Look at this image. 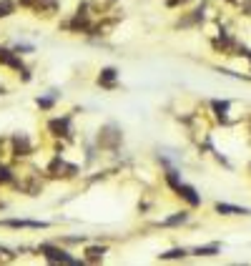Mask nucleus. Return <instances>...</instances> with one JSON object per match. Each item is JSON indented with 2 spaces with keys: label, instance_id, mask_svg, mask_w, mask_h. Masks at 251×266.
<instances>
[{
  "label": "nucleus",
  "instance_id": "f257e3e1",
  "mask_svg": "<svg viewBox=\"0 0 251 266\" xmlns=\"http://www.w3.org/2000/svg\"><path fill=\"white\" fill-rule=\"evenodd\" d=\"M166 178H168V183L178 191V196H183L186 198V201L188 204H191V206H199L201 204V198H199V193L191 188V186H188V183H183V181H178V176H176V171H168L166 173Z\"/></svg>",
  "mask_w": 251,
  "mask_h": 266
},
{
  "label": "nucleus",
  "instance_id": "f03ea898",
  "mask_svg": "<svg viewBox=\"0 0 251 266\" xmlns=\"http://www.w3.org/2000/svg\"><path fill=\"white\" fill-rule=\"evenodd\" d=\"M40 251L45 254V259L48 261H60V264H76V259L73 256H68L63 249H55V246H50V244H43L40 246Z\"/></svg>",
  "mask_w": 251,
  "mask_h": 266
},
{
  "label": "nucleus",
  "instance_id": "7ed1b4c3",
  "mask_svg": "<svg viewBox=\"0 0 251 266\" xmlns=\"http://www.w3.org/2000/svg\"><path fill=\"white\" fill-rule=\"evenodd\" d=\"M0 63H3V65H10V68H15V71H23V63H20V58H18L13 50L0 48Z\"/></svg>",
  "mask_w": 251,
  "mask_h": 266
},
{
  "label": "nucleus",
  "instance_id": "20e7f679",
  "mask_svg": "<svg viewBox=\"0 0 251 266\" xmlns=\"http://www.w3.org/2000/svg\"><path fill=\"white\" fill-rule=\"evenodd\" d=\"M216 211L219 214H226V216H249L251 211L249 209H239V206H231V204H216Z\"/></svg>",
  "mask_w": 251,
  "mask_h": 266
},
{
  "label": "nucleus",
  "instance_id": "39448f33",
  "mask_svg": "<svg viewBox=\"0 0 251 266\" xmlns=\"http://www.w3.org/2000/svg\"><path fill=\"white\" fill-rule=\"evenodd\" d=\"M5 226H15V229H43L45 224H38V221H23V219H10V221H3Z\"/></svg>",
  "mask_w": 251,
  "mask_h": 266
},
{
  "label": "nucleus",
  "instance_id": "423d86ee",
  "mask_svg": "<svg viewBox=\"0 0 251 266\" xmlns=\"http://www.w3.org/2000/svg\"><path fill=\"white\" fill-rule=\"evenodd\" d=\"M116 78H118V73H116L113 68H106V71L101 73V78H98V83H101V86H106V88H111V86L116 83Z\"/></svg>",
  "mask_w": 251,
  "mask_h": 266
},
{
  "label": "nucleus",
  "instance_id": "0eeeda50",
  "mask_svg": "<svg viewBox=\"0 0 251 266\" xmlns=\"http://www.w3.org/2000/svg\"><path fill=\"white\" fill-rule=\"evenodd\" d=\"M50 131H55V136H66V131H68V118L53 121V123H50Z\"/></svg>",
  "mask_w": 251,
  "mask_h": 266
},
{
  "label": "nucleus",
  "instance_id": "6e6552de",
  "mask_svg": "<svg viewBox=\"0 0 251 266\" xmlns=\"http://www.w3.org/2000/svg\"><path fill=\"white\" fill-rule=\"evenodd\" d=\"M219 251V246L216 244H211V246H199V249H194V254L196 256H214Z\"/></svg>",
  "mask_w": 251,
  "mask_h": 266
},
{
  "label": "nucleus",
  "instance_id": "1a4fd4ad",
  "mask_svg": "<svg viewBox=\"0 0 251 266\" xmlns=\"http://www.w3.org/2000/svg\"><path fill=\"white\" fill-rule=\"evenodd\" d=\"M13 3H10V0H0V18H8L10 13H13Z\"/></svg>",
  "mask_w": 251,
  "mask_h": 266
},
{
  "label": "nucleus",
  "instance_id": "9d476101",
  "mask_svg": "<svg viewBox=\"0 0 251 266\" xmlns=\"http://www.w3.org/2000/svg\"><path fill=\"white\" fill-rule=\"evenodd\" d=\"M186 219H188V214H186V211H181V214H176V216H171V219H166L163 224H166V226H173V224H183Z\"/></svg>",
  "mask_w": 251,
  "mask_h": 266
},
{
  "label": "nucleus",
  "instance_id": "9b49d317",
  "mask_svg": "<svg viewBox=\"0 0 251 266\" xmlns=\"http://www.w3.org/2000/svg\"><path fill=\"white\" fill-rule=\"evenodd\" d=\"M181 256H186V251H181V249H173V251H168V254H161V259H181Z\"/></svg>",
  "mask_w": 251,
  "mask_h": 266
},
{
  "label": "nucleus",
  "instance_id": "f8f14e48",
  "mask_svg": "<svg viewBox=\"0 0 251 266\" xmlns=\"http://www.w3.org/2000/svg\"><path fill=\"white\" fill-rule=\"evenodd\" d=\"M101 256H103V249H88V259L91 261H98Z\"/></svg>",
  "mask_w": 251,
  "mask_h": 266
},
{
  "label": "nucleus",
  "instance_id": "ddd939ff",
  "mask_svg": "<svg viewBox=\"0 0 251 266\" xmlns=\"http://www.w3.org/2000/svg\"><path fill=\"white\" fill-rule=\"evenodd\" d=\"M5 181H10V171L5 166H0V183H5Z\"/></svg>",
  "mask_w": 251,
  "mask_h": 266
},
{
  "label": "nucleus",
  "instance_id": "4468645a",
  "mask_svg": "<svg viewBox=\"0 0 251 266\" xmlns=\"http://www.w3.org/2000/svg\"><path fill=\"white\" fill-rule=\"evenodd\" d=\"M166 3H168V5L173 8V5H178V3H186V0H166Z\"/></svg>",
  "mask_w": 251,
  "mask_h": 266
}]
</instances>
